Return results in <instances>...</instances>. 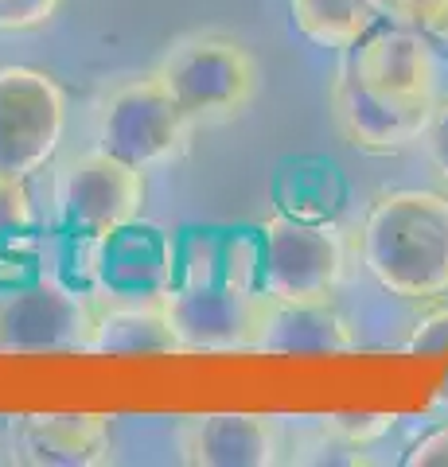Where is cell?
<instances>
[{
  "label": "cell",
  "mask_w": 448,
  "mask_h": 467,
  "mask_svg": "<svg viewBox=\"0 0 448 467\" xmlns=\"http://www.w3.org/2000/svg\"><path fill=\"white\" fill-rule=\"evenodd\" d=\"M359 257L374 285L401 300L448 292V195L401 187L370 202L359 230Z\"/></svg>",
  "instance_id": "1"
},
{
  "label": "cell",
  "mask_w": 448,
  "mask_h": 467,
  "mask_svg": "<svg viewBox=\"0 0 448 467\" xmlns=\"http://www.w3.org/2000/svg\"><path fill=\"white\" fill-rule=\"evenodd\" d=\"M266 265L262 292L273 300L316 304L331 300L343 281V234L331 223H308L293 214H273L262 226Z\"/></svg>",
  "instance_id": "6"
},
{
  "label": "cell",
  "mask_w": 448,
  "mask_h": 467,
  "mask_svg": "<svg viewBox=\"0 0 448 467\" xmlns=\"http://www.w3.org/2000/svg\"><path fill=\"white\" fill-rule=\"evenodd\" d=\"M32 223H36V211H32V195H27V180L0 175V238L27 230Z\"/></svg>",
  "instance_id": "17"
},
{
  "label": "cell",
  "mask_w": 448,
  "mask_h": 467,
  "mask_svg": "<svg viewBox=\"0 0 448 467\" xmlns=\"http://www.w3.org/2000/svg\"><path fill=\"white\" fill-rule=\"evenodd\" d=\"M12 451L32 467H98L113 456L102 413H27L12 420Z\"/></svg>",
  "instance_id": "12"
},
{
  "label": "cell",
  "mask_w": 448,
  "mask_h": 467,
  "mask_svg": "<svg viewBox=\"0 0 448 467\" xmlns=\"http://www.w3.org/2000/svg\"><path fill=\"white\" fill-rule=\"evenodd\" d=\"M141 350H156V355L180 350L164 296H152L144 304H113V308L94 316L90 355H141Z\"/></svg>",
  "instance_id": "14"
},
{
  "label": "cell",
  "mask_w": 448,
  "mask_h": 467,
  "mask_svg": "<svg viewBox=\"0 0 448 467\" xmlns=\"http://www.w3.org/2000/svg\"><path fill=\"white\" fill-rule=\"evenodd\" d=\"M161 296L180 350H254L269 300L238 285H187Z\"/></svg>",
  "instance_id": "8"
},
{
  "label": "cell",
  "mask_w": 448,
  "mask_h": 467,
  "mask_svg": "<svg viewBox=\"0 0 448 467\" xmlns=\"http://www.w3.org/2000/svg\"><path fill=\"white\" fill-rule=\"evenodd\" d=\"M156 75L195 125L230 121L257 94V58L242 39L223 32L180 36L161 55Z\"/></svg>",
  "instance_id": "2"
},
{
  "label": "cell",
  "mask_w": 448,
  "mask_h": 467,
  "mask_svg": "<svg viewBox=\"0 0 448 467\" xmlns=\"http://www.w3.org/2000/svg\"><path fill=\"white\" fill-rule=\"evenodd\" d=\"M331 109H336L339 133L347 137L351 149L390 156V152L410 149L413 140H422L425 117L432 106L382 98V94L367 90V86L355 78L351 67H343L336 86H331Z\"/></svg>",
  "instance_id": "9"
},
{
  "label": "cell",
  "mask_w": 448,
  "mask_h": 467,
  "mask_svg": "<svg viewBox=\"0 0 448 467\" xmlns=\"http://www.w3.org/2000/svg\"><path fill=\"white\" fill-rule=\"evenodd\" d=\"M422 149H425L429 168L448 183V101H432L425 129H422Z\"/></svg>",
  "instance_id": "18"
},
{
  "label": "cell",
  "mask_w": 448,
  "mask_h": 467,
  "mask_svg": "<svg viewBox=\"0 0 448 467\" xmlns=\"http://www.w3.org/2000/svg\"><path fill=\"white\" fill-rule=\"evenodd\" d=\"M406 350H448V308L429 312L406 339Z\"/></svg>",
  "instance_id": "19"
},
{
  "label": "cell",
  "mask_w": 448,
  "mask_h": 467,
  "mask_svg": "<svg viewBox=\"0 0 448 467\" xmlns=\"http://www.w3.org/2000/svg\"><path fill=\"white\" fill-rule=\"evenodd\" d=\"M355 78L367 90L413 101V106H432L437 101V63L422 36L410 27H382V32H367L355 43V58L347 63Z\"/></svg>",
  "instance_id": "10"
},
{
  "label": "cell",
  "mask_w": 448,
  "mask_h": 467,
  "mask_svg": "<svg viewBox=\"0 0 448 467\" xmlns=\"http://www.w3.org/2000/svg\"><path fill=\"white\" fill-rule=\"evenodd\" d=\"M293 27L312 47L347 51L374 27V12L367 0H288Z\"/></svg>",
  "instance_id": "15"
},
{
  "label": "cell",
  "mask_w": 448,
  "mask_h": 467,
  "mask_svg": "<svg viewBox=\"0 0 448 467\" xmlns=\"http://www.w3.org/2000/svg\"><path fill=\"white\" fill-rule=\"evenodd\" d=\"M51 195L67 226L90 234V238H109L144 214L149 183H144L141 168L94 144L86 152L67 156L55 168Z\"/></svg>",
  "instance_id": "4"
},
{
  "label": "cell",
  "mask_w": 448,
  "mask_h": 467,
  "mask_svg": "<svg viewBox=\"0 0 448 467\" xmlns=\"http://www.w3.org/2000/svg\"><path fill=\"white\" fill-rule=\"evenodd\" d=\"M63 0H0V32H39L55 20Z\"/></svg>",
  "instance_id": "16"
},
{
  "label": "cell",
  "mask_w": 448,
  "mask_h": 467,
  "mask_svg": "<svg viewBox=\"0 0 448 467\" xmlns=\"http://www.w3.org/2000/svg\"><path fill=\"white\" fill-rule=\"evenodd\" d=\"M351 347H355L351 324H347L343 312H336L331 300L293 304L269 296L262 312V327H257L254 339V350H266V355H336V350H351Z\"/></svg>",
  "instance_id": "13"
},
{
  "label": "cell",
  "mask_w": 448,
  "mask_h": 467,
  "mask_svg": "<svg viewBox=\"0 0 448 467\" xmlns=\"http://www.w3.org/2000/svg\"><path fill=\"white\" fill-rule=\"evenodd\" d=\"M94 308L51 276L0 292V355L90 350Z\"/></svg>",
  "instance_id": "7"
},
{
  "label": "cell",
  "mask_w": 448,
  "mask_h": 467,
  "mask_svg": "<svg viewBox=\"0 0 448 467\" xmlns=\"http://www.w3.org/2000/svg\"><path fill=\"white\" fill-rule=\"evenodd\" d=\"M192 133L195 121L156 70L118 82L94 109V144L141 171L180 160L192 144Z\"/></svg>",
  "instance_id": "3"
},
{
  "label": "cell",
  "mask_w": 448,
  "mask_h": 467,
  "mask_svg": "<svg viewBox=\"0 0 448 467\" xmlns=\"http://www.w3.org/2000/svg\"><path fill=\"white\" fill-rule=\"evenodd\" d=\"M406 463L410 467H448V425L425 432L422 441L410 448Z\"/></svg>",
  "instance_id": "20"
},
{
  "label": "cell",
  "mask_w": 448,
  "mask_h": 467,
  "mask_svg": "<svg viewBox=\"0 0 448 467\" xmlns=\"http://www.w3.org/2000/svg\"><path fill=\"white\" fill-rule=\"evenodd\" d=\"M425 36L429 39H437L441 43V47H448V5L437 12V16H432L429 24H425Z\"/></svg>",
  "instance_id": "21"
},
{
  "label": "cell",
  "mask_w": 448,
  "mask_h": 467,
  "mask_svg": "<svg viewBox=\"0 0 448 467\" xmlns=\"http://www.w3.org/2000/svg\"><path fill=\"white\" fill-rule=\"evenodd\" d=\"M176 448L192 467H273L281 425L266 413H203L183 420Z\"/></svg>",
  "instance_id": "11"
},
{
  "label": "cell",
  "mask_w": 448,
  "mask_h": 467,
  "mask_svg": "<svg viewBox=\"0 0 448 467\" xmlns=\"http://www.w3.org/2000/svg\"><path fill=\"white\" fill-rule=\"evenodd\" d=\"M67 133V94L47 70L0 67V175L27 180L59 152Z\"/></svg>",
  "instance_id": "5"
}]
</instances>
